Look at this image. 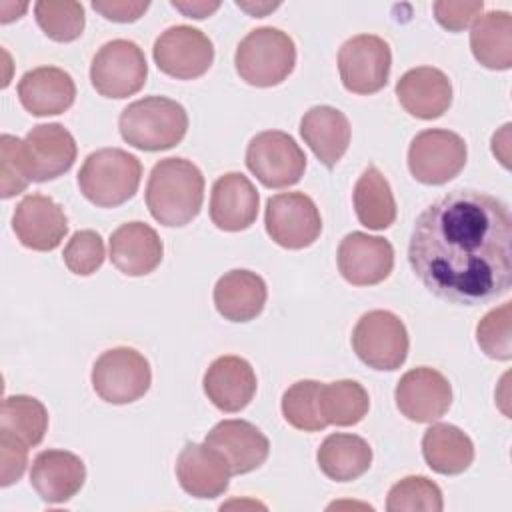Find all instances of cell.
<instances>
[{"label":"cell","instance_id":"42","mask_svg":"<svg viewBox=\"0 0 512 512\" xmlns=\"http://www.w3.org/2000/svg\"><path fill=\"white\" fill-rule=\"evenodd\" d=\"M148 2H126V0H106V2H92V8L100 12L106 20L112 22H134L138 20L146 10Z\"/></svg>","mask_w":512,"mask_h":512},{"label":"cell","instance_id":"9","mask_svg":"<svg viewBox=\"0 0 512 512\" xmlns=\"http://www.w3.org/2000/svg\"><path fill=\"white\" fill-rule=\"evenodd\" d=\"M466 158L464 138L442 128L418 132L408 148L410 174L428 186H440L456 178L466 166Z\"/></svg>","mask_w":512,"mask_h":512},{"label":"cell","instance_id":"29","mask_svg":"<svg viewBox=\"0 0 512 512\" xmlns=\"http://www.w3.org/2000/svg\"><path fill=\"white\" fill-rule=\"evenodd\" d=\"M470 48L484 68L508 70L512 66V16L506 10L480 14L470 30Z\"/></svg>","mask_w":512,"mask_h":512},{"label":"cell","instance_id":"20","mask_svg":"<svg viewBox=\"0 0 512 512\" xmlns=\"http://www.w3.org/2000/svg\"><path fill=\"white\" fill-rule=\"evenodd\" d=\"M86 480L80 456L68 450H42L30 470V484L46 504H62L74 498Z\"/></svg>","mask_w":512,"mask_h":512},{"label":"cell","instance_id":"35","mask_svg":"<svg viewBox=\"0 0 512 512\" xmlns=\"http://www.w3.org/2000/svg\"><path fill=\"white\" fill-rule=\"evenodd\" d=\"M34 16L42 32L54 42H72L84 32V6L72 0H40Z\"/></svg>","mask_w":512,"mask_h":512},{"label":"cell","instance_id":"1","mask_svg":"<svg viewBox=\"0 0 512 512\" xmlns=\"http://www.w3.org/2000/svg\"><path fill=\"white\" fill-rule=\"evenodd\" d=\"M512 216L508 206L480 190H452L416 218L408 260L434 296L478 306L512 286Z\"/></svg>","mask_w":512,"mask_h":512},{"label":"cell","instance_id":"27","mask_svg":"<svg viewBox=\"0 0 512 512\" xmlns=\"http://www.w3.org/2000/svg\"><path fill=\"white\" fill-rule=\"evenodd\" d=\"M214 306L230 322L254 320L266 304V282L250 270H230L214 286Z\"/></svg>","mask_w":512,"mask_h":512},{"label":"cell","instance_id":"10","mask_svg":"<svg viewBox=\"0 0 512 512\" xmlns=\"http://www.w3.org/2000/svg\"><path fill=\"white\" fill-rule=\"evenodd\" d=\"M246 166L266 188H288L304 176L306 154L290 134L266 130L250 140Z\"/></svg>","mask_w":512,"mask_h":512},{"label":"cell","instance_id":"5","mask_svg":"<svg viewBox=\"0 0 512 512\" xmlns=\"http://www.w3.org/2000/svg\"><path fill=\"white\" fill-rule=\"evenodd\" d=\"M296 64L294 40L274 26L250 30L238 44L234 66L238 76L258 88L284 82Z\"/></svg>","mask_w":512,"mask_h":512},{"label":"cell","instance_id":"19","mask_svg":"<svg viewBox=\"0 0 512 512\" xmlns=\"http://www.w3.org/2000/svg\"><path fill=\"white\" fill-rule=\"evenodd\" d=\"M204 394L222 412L244 410L256 394V374L248 360L228 354L216 358L204 372Z\"/></svg>","mask_w":512,"mask_h":512},{"label":"cell","instance_id":"39","mask_svg":"<svg viewBox=\"0 0 512 512\" xmlns=\"http://www.w3.org/2000/svg\"><path fill=\"white\" fill-rule=\"evenodd\" d=\"M104 240L94 230H78L64 248V264L78 276L94 274L104 262Z\"/></svg>","mask_w":512,"mask_h":512},{"label":"cell","instance_id":"28","mask_svg":"<svg viewBox=\"0 0 512 512\" xmlns=\"http://www.w3.org/2000/svg\"><path fill=\"white\" fill-rule=\"evenodd\" d=\"M422 454L434 472L456 476L470 468L474 460V444L458 426L438 422L424 432Z\"/></svg>","mask_w":512,"mask_h":512},{"label":"cell","instance_id":"8","mask_svg":"<svg viewBox=\"0 0 512 512\" xmlns=\"http://www.w3.org/2000/svg\"><path fill=\"white\" fill-rule=\"evenodd\" d=\"M148 64L142 48L126 38L106 42L92 58L90 82L100 96L128 98L142 90Z\"/></svg>","mask_w":512,"mask_h":512},{"label":"cell","instance_id":"43","mask_svg":"<svg viewBox=\"0 0 512 512\" xmlns=\"http://www.w3.org/2000/svg\"><path fill=\"white\" fill-rule=\"evenodd\" d=\"M172 6L176 10H180L184 16L200 20V18H206V16L214 14L220 8V2H178V0H172Z\"/></svg>","mask_w":512,"mask_h":512},{"label":"cell","instance_id":"31","mask_svg":"<svg viewBox=\"0 0 512 512\" xmlns=\"http://www.w3.org/2000/svg\"><path fill=\"white\" fill-rule=\"evenodd\" d=\"M356 218L370 230H386L396 220V202L392 188L376 166H368L352 192Z\"/></svg>","mask_w":512,"mask_h":512},{"label":"cell","instance_id":"23","mask_svg":"<svg viewBox=\"0 0 512 512\" xmlns=\"http://www.w3.org/2000/svg\"><path fill=\"white\" fill-rule=\"evenodd\" d=\"M396 98L410 116L434 120L450 108L452 84L442 70L418 66L400 76L396 82Z\"/></svg>","mask_w":512,"mask_h":512},{"label":"cell","instance_id":"15","mask_svg":"<svg viewBox=\"0 0 512 512\" xmlns=\"http://www.w3.org/2000/svg\"><path fill=\"white\" fill-rule=\"evenodd\" d=\"M338 270L352 286H374L394 268V248L386 238L350 232L338 246Z\"/></svg>","mask_w":512,"mask_h":512},{"label":"cell","instance_id":"22","mask_svg":"<svg viewBox=\"0 0 512 512\" xmlns=\"http://www.w3.org/2000/svg\"><path fill=\"white\" fill-rule=\"evenodd\" d=\"M206 444L226 458L232 474H248L260 468L270 452L268 438L246 420L218 422L206 434Z\"/></svg>","mask_w":512,"mask_h":512},{"label":"cell","instance_id":"7","mask_svg":"<svg viewBox=\"0 0 512 512\" xmlns=\"http://www.w3.org/2000/svg\"><path fill=\"white\" fill-rule=\"evenodd\" d=\"M152 384V370L144 354L130 346L102 352L92 366V388L110 404L140 400Z\"/></svg>","mask_w":512,"mask_h":512},{"label":"cell","instance_id":"37","mask_svg":"<svg viewBox=\"0 0 512 512\" xmlns=\"http://www.w3.org/2000/svg\"><path fill=\"white\" fill-rule=\"evenodd\" d=\"M32 182L28 160L24 152V140L12 134L0 138V196L4 200L24 192Z\"/></svg>","mask_w":512,"mask_h":512},{"label":"cell","instance_id":"13","mask_svg":"<svg viewBox=\"0 0 512 512\" xmlns=\"http://www.w3.org/2000/svg\"><path fill=\"white\" fill-rule=\"evenodd\" d=\"M154 62L160 72L176 80H194L208 72L214 62L212 40L198 28L188 24L164 30L152 48Z\"/></svg>","mask_w":512,"mask_h":512},{"label":"cell","instance_id":"6","mask_svg":"<svg viewBox=\"0 0 512 512\" xmlns=\"http://www.w3.org/2000/svg\"><path fill=\"white\" fill-rule=\"evenodd\" d=\"M408 330L390 310H370L352 330L356 356L374 370H398L408 356Z\"/></svg>","mask_w":512,"mask_h":512},{"label":"cell","instance_id":"40","mask_svg":"<svg viewBox=\"0 0 512 512\" xmlns=\"http://www.w3.org/2000/svg\"><path fill=\"white\" fill-rule=\"evenodd\" d=\"M28 444L6 428H0V486L18 482L28 464Z\"/></svg>","mask_w":512,"mask_h":512},{"label":"cell","instance_id":"41","mask_svg":"<svg viewBox=\"0 0 512 512\" xmlns=\"http://www.w3.org/2000/svg\"><path fill=\"white\" fill-rule=\"evenodd\" d=\"M482 8H484L482 2L442 0V2L434 4V16L442 28H446L450 32H460V30L468 28L470 22L482 14Z\"/></svg>","mask_w":512,"mask_h":512},{"label":"cell","instance_id":"11","mask_svg":"<svg viewBox=\"0 0 512 512\" xmlns=\"http://www.w3.org/2000/svg\"><path fill=\"white\" fill-rule=\"evenodd\" d=\"M264 224L268 236L288 250L308 248L322 232L320 212L314 200L304 192L270 196L264 210Z\"/></svg>","mask_w":512,"mask_h":512},{"label":"cell","instance_id":"18","mask_svg":"<svg viewBox=\"0 0 512 512\" xmlns=\"http://www.w3.org/2000/svg\"><path fill=\"white\" fill-rule=\"evenodd\" d=\"M226 458L212 446L188 442L176 460V478L182 490L194 498L210 500L226 492L230 482Z\"/></svg>","mask_w":512,"mask_h":512},{"label":"cell","instance_id":"24","mask_svg":"<svg viewBox=\"0 0 512 512\" xmlns=\"http://www.w3.org/2000/svg\"><path fill=\"white\" fill-rule=\"evenodd\" d=\"M164 246L146 222H126L110 236V260L126 276H146L162 262Z\"/></svg>","mask_w":512,"mask_h":512},{"label":"cell","instance_id":"21","mask_svg":"<svg viewBox=\"0 0 512 512\" xmlns=\"http://www.w3.org/2000/svg\"><path fill=\"white\" fill-rule=\"evenodd\" d=\"M260 196L242 172L222 174L210 194V218L224 232H240L254 224Z\"/></svg>","mask_w":512,"mask_h":512},{"label":"cell","instance_id":"30","mask_svg":"<svg viewBox=\"0 0 512 512\" xmlns=\"http://www.w3.org/2000/svg\"><path fill=\"white\" fill-rule=\"evenodd\" d=\"M318 468L336 482L360 478L372 464L370 444L356 434H330L318 448Z\"/></svg>","mask_w":512,"mask_h":512},{"label":"cell","instance_id":"2","mask_svg":"<svg viewBox=\"0 0 512 512\" xmlns=\"http://www.w3.org/2000/svg\"><path fill=\"white\" fill-rule=\"evenodd\" d=\"M204 200V176L186 158H164L154 164L146 184V206L162 226H186Z\"/></svg>","mask_w":512,"mask_h":512},{"label":"cell","instance_id":"34","mask_svg":"<svg viewBox=\"0 0 512 512\" xmlns=\"http://www.w3.org/2000/svg\"><path fill=\"white\" fill-rule=\"evenodd\" d=\"M320 386L316 380H298L282 396L284 420L304 432H318L328 426L320 410Z\"/></svg>","mask_w":512,"mask_h":512},{"label":"cell","instance_id":"14","mask_svg":"<svg viewBox=\"0 0 512 512\" xmlns=\"http://www.w3.org/2000/svg\"><path fill=\"white\" fill-rule=\"evenodd\" d=\"M394 400L402 416L412 422H436L452 406V386L448 378L428 366H418L402 374Z\"/></svg>","mask_w":512,"mask_h":512},{"label":"cell","instance_id":"38","mask_svg":"<svg viewBox=\"0 0 512 512\" xmlns=\"http://www.w3.org/2000/svg\"><path fill=\"white\" fill-rule=\"evenodd\" d=\"M510 302L492 308L476 326V340L482 352L494 360L512 358V336H510Z\"/></svg>","mask_w":512,"mask_h":512},{"label":"cell","instance_id":"33","mask_svg":"<svg viewBox=\"0 0 512 512\" xmlns=\"http://www.w3.org/2000/svg\"><path fill=\"white\" fill-rule=\"evenodd\" d=\"M0 428L10 430L32 448L44 440V434L48 430V412L44 404L34 396H6L2 400Z\"/></svg>","mask_w":512,"mask_h":512},{"label":"cell","instance_id":"12","mask_svg":"<svg viewBox=\"0 0 512 512\" xmlns=\"http://www.w3.org/2000/svg\"><path fill=\"white\" fill-rule=\"evenodd\" d=\"M392 52L384 38L358 34L348 38L338 52L340 80L348 92L374 94L388 82Z\"/></svg>","mask_w":512,"mask_h":512},{"label":"cell","instance_id":"17","mask_svg":"<svg viewBox=\"0 0 512 512\" xmlns=\"http://www.w3.org/2000/svg\"><path fill=\"white\" fill-rule=\"evenodd\" d=\"M32 182H48L66 174L78 154L74 136L62 124H38L24 138Z\"/></svg>","mask_w":512,"mask_h":512},{"label":"cell","instance_id":"4","mask_svg":"<svg viewBox=\"0 0 512 512\" xmlns=\"http://www.w3.org/2000/svg\"><path fill=\"white\" fill-rule=\"evenodd\" d=\"M140 178L142 164L138 156L122 148H100L86 156L78 172V186L94 206L114 208L138 192Z\"/></svg>","mask_w":512,"mask_h":512},{"label":"cell","instance_id":"36","mask_svg":"<svg viewBox=\"0 0 512 512\" xmlns=\"http://www.w3.org/2000/svg\"><path fill=\"white\" fill-rule=\"evenodd\" d=\"M442 490L426 476H406L396 482L386 498L388 512H440Z\"/></svg>","mask_w":512,"mask_h":512},{"label":"cell","instance_id":"16","mask_svg":"<svg viewBox=\"0 0 512 512\" xmlns=\"http://www.w3.org/2000/svg\"><path fill=\"white\" fill-rule=\"evenodd\" d=\"M12 230L22 246L36 252H50L60 246L68 232V218L50 196H24L12 216Z\"/></svg>","mask_w":512,"mask_h":512},{"label":"cell","instance_id":"32","mask_svg":"<svg viewBox=\"0 0 512 512\" xmlns=\"http://www.w3.org/2000/svg\"><path fill=\"white\" fill-rule=\"evenodd\" d=\"M370 408L364 386L356 380H336L320 386V410L328 424L354 426Z\"/></svg>","mask_w":512,"mask_h":512},{"label":"cell","instance_id":"26","mask_svg":"<svg viewBox=\"0 0 512 512\" xmlns=\"http://www.w3.org/2000/svg\"><path fill=\"white\" fill-rule=\"evenodd\" d=\"M300 134L314 156L334 168L348 150L350 124L344 112L334 106H312L300 120Z\"/></svg>","mask_w":512,"mask_h":512},{"label":"cell","instance_id":"3","mask_svg":"<svg viewBox=\"0 0 512 512\" xmlns=\"http://www.w3.org/2000/svg\"><path fill=\"white\" fill-rule=\"evenodd\" d=\"M120 136L138 150L160 152L182 142L188 130L184 106L166 96H146L128 104L118 118Z\"/></svg>","mask_w":512,"mask_h":512},{"label":"cell","instance_id":"25","mask_svg":"<svg viewBox=\"0 0 512 512\" xmlns=\"http://www.w3.org/2000/svg\"><path fill=\"white\" fill-rule=\"evenodd\" d=\"M18 98L32 116H54L74 104L76 84L62 68L38 66L20 78Z\"/></svg>","mask_w":512,"mask_h":512}]
</instances>
